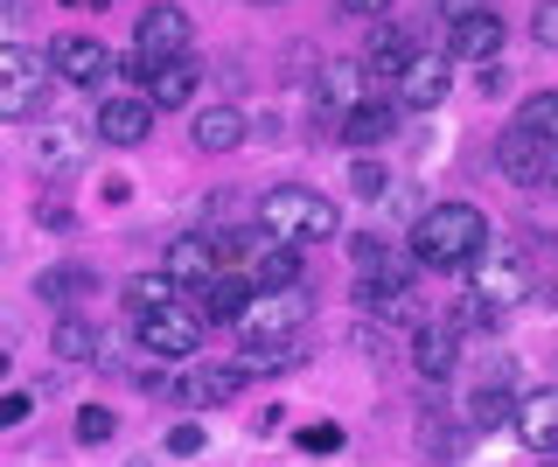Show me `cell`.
<instances>
[{
	"mask_svg": "<svg viewBox=\"0 0 558 467\" xmlns=\"http://www.w3.org/2000/svg\"><path fill=\"white\" fill-rule=\"evenodd\" d=\"M35 217H43V223H57V231H70V210H63V202H35Z\"/></svg>",
	"mask_w": 558,
	"mask_h": 467,
	"instance_id": "obj_36",
	"label": "cell"
},
{
	"mask_svg": "<svg viewBox=\"0 0 558 467\" xmlns=\"http://www.w3.org/2000/svg\"><path fill=\"white\" fill-rule=\"evenodd\" d=\"M349 188H356V196H384V188H391V175H384L377 161H356V168H349Z\"/></svg>",
	"mask_w": 558,
	"mask_h": 467,
	"instance_id": "obj_29",
	"label": "cell"
},
{
	"mask_svg": "<svg viewBox=\"0 0 558 467\" xmlns=\"http://www.w3.org/2000/svg\"><path fill=\"white\" fill-rule=\"evenodd\" d=\"M133 328H140V349H147V356L189 362V356L203 349V328H209V321L196 315V307H182V300H174V307H154V315H140Z\"/></svg>",
	"mask_w": 558,
	"mask_h": 467,
	"instance_id": "obj_6",
	"label": "cell"
},
{
	"mask_svg": "<svg viewBox=\"0 0 558 467\" xmlns=\"http://www.w3.org/2000/svg\"><path fill=\"white\" fill-rule=\"evenodd\" d=\"M161 272L174 280V293H182V286H203V280H217V251H209V237H203V231H182V237L168 245Z\"/></svg>",
	"mask_w": 558,
	"mask_h": 467,
	"instance_id": "obj_13",
	"label": "cell"
},
{
	"mask_svg": "<svg viewBox=\"0 0 558 467\" xmlns=\"http://www.w3.org/2000/svg\"><path fill=\"white\" fill-rule=\"evenodd\" d=\"M447 57H461V63H496V57H502V22H496V14L447 22Z\"/></svg>",
	"mask_w": 558,
	"mask_h": 467,
	"instance_id": "obj_14",
	"label": "cell"
},
{
	"mask_svg": "<svg viewBox=\"0 0 558 467\" xmlns=\"http://www.w3.org/2000/svg\"><path fill=\"white\" fill-rule=\"evenodd\" d=\"M43 63H49V71H57L63 84H77V91H98V84L112 77V49L92 42V36H57Z\"/></svg>",
	"mask_w": 558,
	"mask_h": 467,
	"instance_id": "obj_8",
	"label": "cell"
},
{
	"mask_svg": "<svg viewBox=\"0 0 558 467\" xmlns=\"http://www.w3.org/2000/svg\"><path fill=\"white\" fill-rule=\"evenodd\" d=\"M84 153H92V133H77V126L35 133V168H43V175H77Z\"/></svg>",
	"mask_w": 558,
	"mask_h": 467,
	"instance_id": "obj_16",
	"label": "cell"
},
{
	"mask_svg": "<svg viewBox=\"0 0 558 467\" xmlns=\"http://www.w3.org/2000/svg\"><path fill=\"white\" fill-rule=\"evenodd\" d=\"M189 98H196V63H189V57L154 63V71H147V106L154 112H182Z\"/></svg>",
	"mask_w": 558,
	"mask_h": 467,
	"instance_id": "obj_18",
	"label": "cell"
},
{
	"mask_svg": "<svg viewBox=\"0 0 558 467\" xmlns=\"http://www.w3.org/2000/svg\"><path fill=\"white\" fill-rule=\"evenodd\" d=\"M43 98H49V63L43 57H28L22 42H0V119H35L43 112Z\"/></svg>",
	"mask_w": 558,
	"mask_h": 467,
	"instance_id": "obj_5",
	"label": "cell"
},
{
	"mask_svg": "<svg viewBox=\"0 0 558 467\" xmlns=\"http://www.w3.org/2000/svg\"><path fill=\"white\" fill-rule=\"evenodd\" d=\"M92 349H98V335L84 321H57V356L63 362H92Z\"/></svg>",
	"mask_w": 558,
	"mask_h": 467,
	"instance_id": "obj_27",
	"label": "cell"
},
{
	"mask_svg": "<svg viewBox=\"0 0 558 467\" xmlns=\"http://www.w3.org/2000/svg\"><path fill=\"white\" fill-rule=\"evenodd\" d=\"M252 258H258V286H301V251L293 245H272L266 237Z\"/></svg>",
	"mask_w": 558,
	"mask_h": 467,
	"instance_id": "obj_25",
	"label": "cell"
},
{
	"mask_svg": "<svg viewBox=\"0 0 558 467\" xmlns=\"http://www.w3.org/2000/svg\"><path fill=\"white\" fill-rule=\"evenodd\" d=\"M112 432H119V411H105V405H84V411H77V440H84V446H105Z\"/></svg>",
	"mask_w": 558,
	"mask_h": 467,
	"instance_id": "obj_28",
	"label": "cell"
},
{
	"mask_svg": "<svg viewBox=\"0 0 558 467\" xmlns=\"http://www.w3.org/2000/svg\"><path fill=\"white\" fill-rule=\"evenodd\" d=\"M258 231H266L272 245H307V237L336 231V202H328L322 188H301V182L266 188V196H258Z\"/></svg>",
	"mask_w": 558,
	"mask_h": 467,
	"instance_id": "obj_2",
	"label": "cell"
},
{
	"mask_svg": "<svg viewBox=\"0 0 558 467\" xmlns=\"http://www.w3.org/2000/svg\"><path fill=\"white\" fill-rule=\"evenodd\" d=\"M342 8H349V14H384L391 0H342Z\"/></svg>",
	"mask_w": 558,
	"mask_h": 467,
	"instance_id": "obj_38",
	"label": "cell"
},
{
	"mask_svg": "<svg viewBox=\"0 0 558 467\" xmlns=\"http://www.w3.org/2000/svg\"><path fill=\"white\" fill-rule=\"evenodd\" d=\"M0 377H8V356H0Z\"/></svg>",
	"mask_w": 558,
	"mask_h": 467,
	"instance_id": "obj_39",
	"label": "cell"
},
{
	"mask_svg": "<svg viewBox=\"0 0 558 467\" xmlns=\"http://www.w3.org/2000/svg\"><path fill=\"white\" fill-rule=\"evenodd\" d=\"M405 57H412L405 28L377 22V28H371V49H363V77H398V71H405Z\"/></svg>",
	"mask_w": 558,
	"mask_h": 467,
	"instance_id": "obj_21",
	"label": "cell"
},
{
	"mask_svg": "<svg viewBox=\"0 0 558 467\" xmlns=\"http://www.w3.org/2000/svg\"><path fill=\"white\" fill-rule=\"evenodd\" d=\"M174 57H189V14L174 8V0H161V8H147L140 28H133V63H140V77H147L154 63H174Z\"/></svg>",
	"mask_w": 558,
	"mask_h": 467,
	"instance_id": "obj_7",
	"label": "cell"
},
{
	"mask_svg": "<svg viewBox=\"0 0 558 467\" xmlns=\"http://www.w3.org/2000/svg\"><path fill=\"white\" fill-rule=\"evenodd\" d=\"M510 419H517V440L531 454H551L558 446V391H531L523 405H510Z\"/></svg>",
	"mask_w": 558,
	"mask_h": 467,
	"instance_id": "obj_15",
	"label": "cell"
},
{
	"mask_svg": "<svg viewBox=\"0 0 558 467\" xmlns=\"http://www.w3.org/2000/svg\"><path fill=\"white\" fill-rule=\"evenodd\" d=\"M531 36H537V49H558V0H537V14H531Z\"/></svg>",
	"mask_w": 558,
	"mask_h": 467,
	"instance_id": "obj_31",
	"label": "cell"
},
{
	"mask_svg": "<svg viewBox=\"0 0 558 467\" xmlns=\"http://www.w3.org/2000/svg\"><path fill=\"white\" fill-rule=\"evenodd\" d=\"M482 245H488V217L475 202H433V210L412 223V266H433V272L468 266Z\"/></svg>",
	"mask_w": 558,
	"mask_h": 467,
	"instance_id": "obj_1",
	"label": "cell"
},
{
	"mask_svg": "<svg viewBox=\"0 0 558 467\" xmlns=\"http://www.w3.org/2000/svg\"><path fill=\"white\" fill-rule=\"evenodd\" d=\"M496 161H502V175H510L517 188H545V182L558 175V140H531V133H502Z\"/></svg>",
	"mask_w": 558,
	"mask_h": 467,
	"instance_id": "obj_9",
	"label": "cell"
},
{
	"mask_svg": "<svg viewBox=\"0 0 558 467\" xmlns=\"http://www.w3.org/2000/svg\"><path fill=\"white\" fill-rule=\"evenodd\" d=\"M510 133H531V140H558V91H531V98H523Z\"/></svg>",
	"mask_w": 558,
	"mask_h": 467,
	"instance_id": "obj_24",
	"label": "cell"
},
{
	"mask_svg": "<svg viewBox=\"0 0 558 467\" xmlns=\"http://www.w3.org/2000/svg\"><path fill=\"white\" fill-rule=\"evenodd\" d=\"M196 300H203V307H196L203 321H238V307L252 300V286H244L238 272H217V280H203V286H196Z\"/></svg>",
	"mask_w": 558,
	"mask_h": 467,
	"instance_id": "obj_22",
	"label": "cell"
},
{
	"mask_svg": "<svg viewBox=\"0 0 558 467\" xmlns=\"http://www.w3.org/2000/svg\"><path fill=\"white\" fill-rule=\"evenodd\" d=\"M468 300H482V315H510L517 300H531V258L523 245H488L468 258Z\"/></svg>",
	"mask_w": 558,
	"mask_h": 467,
	"instance_id": "obj_3",
	"label": "cell"
},
{
	"mask_svg": "<svg viewBox=\"0 0 558 467\" xmlns=\"http://www.w3.org/2000/svg\"><path fill=\"white\" fill-rule=\"evenodd\" d=\"M447 57H405V71H398V84H391V91H398V106H405V112H433V106H440V98H447Z\"/></svg>",
	"mask_w": 558,
	"mask_h": 467,
	"instance_id": "obj_12",
	"label": "cell"
},
{
	"mask_svg": "<svg viewBox=\"0 0 558 467\" xmlns=\"http://www.w3.org/2000/svg\"><path fill=\"white\" fill-rule=\"evenodd\" d=\"M258 8H272V0H258Z\"/></svg>",
	"mask_w": 558,
	"mask_h": 467,
	"instance_id": "obj_40",
	"label": "cell"
},
{
	"mask_svg": "<svg viewBox=\"0 0 558 467\" xmlns=\"http://www.w3.org/2000/svg\"><path fill=\"white\" fill-rule=\"evenodd\" d=\"M119 293H126V315H133V321H140V315H154V307H174V300H182L168 272H133V280L119 286Z\"/></svg>",
	"mask_w": 558,
	"mask_h": 467,
	"instance_id": "obj_23",
	"label": "cell"
},
{
	"mask_svg": "<svg viewBox=\"0 0 558 467\" xmlns=\"http://www.w3.org/2000/svg\"><path fill=\"white\" fill-rule=\"evenodd\" d=\"M418 377H453V335L447 328H418Z\"/></svg>",
	"mask_w": 558,
	"mask_h": 467,
	"instance_id": "obj_26",
	"label": "cell"
},
{
	"mask_svg": "<svg viewBox=\"0 0 558 467\" xmlns=\"http://www.w3.org/2000/svg\"><path fill=\"white\" fill-rule=\"evenodd\" d=\"M391 126H398V112H391V98H363V106H356V112H349V119H342V126H336V133H342V140H349V147H377V140H391Z\"/></svg>",
	"mask_w": 558,
	"mask_h": 467,
	"instance_id": "obj_20",
	"label": "cell"
},
{
	"mask_svg": "<svg viewBox=\"0 0 558 467\" xmlns=\"http://www.w3.org/2000/svg\"><path fill=\"white\" fill-rule=\"evenodd\" d=\"M168 454H174V460H189V454H203V426H196V419H182V426H174V432H168Z\"/></svg>",
	"mask_w": 558,
	"mask_h": 467,
	"instance_id": "obj_32",
	"label": "cell"
},
{
	"mask_svg": "<svg viewBox=\"0 0 558 467\" xmlns=\"http://www.w3.org/2000/svg\"><path fill=\"white\" fill-rule=\"evenodd\" d=\"M301 446H307V454H342V426H307Z\"/></svg>",
	"mask_w": 558,
	"mask_h": 467,
	"instance_id": "obj_33",
	"label": "cell"
},
{
	"mask_svg": "<svg viewBox=\"0 0 558 467\" xmlns=\"http://www.w3.org/2000/svg\"><path fill=\"white\" fill-rule=\"evenodd\" d=\"M154 133V106L147 98H133V91H112L98 106V140H112V147H140Z\"/></svg>",
	"mask_w": 558,
	"mask_h": 467,
	"instance_id": "obj_11",
	"label": "cell"
},
{
	"mask_svg": "<svg viewBox=\"0 0 558 467\" xmlns=\"http://www.w3.org/2000/svg\"><path fill=\"white\" fill-rule=\"evenodd\" d=\"M28 411H35L28 391H8V397H0V426H28Z\"/></svg>",
	"mask_w": 558,
	"mask_h": 467,
	"instance_id": "obj_34",
	"label": "cell"
},
{
	"mask_svg": "<svg viewBox=\"0 0 558 467\" xmlns=\"http://www.w3.org/2000/svg\"><path fill=\"white\" fill-rule=\"evenodd\" d=\"M92 280H84V272H43V280H35V293H43V300H63V293H84Z\"/></svg>",
	"mask_w": 558,
	"mask_h": 467,
	"instance_id": "obj_30",
	"label": "cell"
},
{
	"mask_svg": "<svg viewBox=\"0 0 558 467\" xmlns=\"http://www.w3.org/2000/svg\"><path fill=\"white\" fill-rule=\"evenodd\" d=\"M189 140H196L203 153H231V147L244 140V112H238V106H203L196 126H189Z\"/></svg>",
	"mask_w": 558,
	"mask_h": 467,
	"instance_id": "obj_19",
	"label": "cell"
},
{
	"mask_svg": "<svg viewBox=\"0 0 558 467\" xmlns=\"http://www.w3.org/2000/svg\"><path fill=\"white\" fill-rule=\"evenodd\" d=\"M238 384H244V370H231V362H196V370L174 384V397H182V405H231Z\"/></svg>",
	"mask_w": 558,
	"mask_h": 467,
	"instance_id": "obj_17",
	"label": "cell"
},
{
	"mask_svg": "<svg viewBox=\"0 0 558 467\" xmlns=\"http://www.w3.org/2000/svg\"><path fill=\"white\" fill-rule=\"evenodd\" d=\"M447 22H468V14H488V0H440Z\"/></svg>",
	"mask_w": 558,
	"mask_h": 467,
	"instance_id": "obj_35",
	"label": "cell"
},
{
	"mask_svg": "<svg viewBox=\"0 0 558 467\" xmlns=\"http://www.w3.org/2000/svg\"><path fill=\"white\" fill-rule=\"evenodd\" d=\"M307 321V293L301 286H252V300L238 307V335L244 349H272V342H293Z\"/></svg>",
	"mask_w": 558,
	"mask_h": 467,
	"instance_id": "obj_4",
	"label": "cell"
},
{
	"mask_svg": "<svg viewBox=\"0 0 558 467\" xmlns=\"http://www.w3.org/2000/svg\"><path fill=\"white\" fill-rule=\"evenodd\" d=\"M356 106H363V63L336 57L322 77H314V119H322V126H342Z\"/></svg>",
	"mask_w": 558,
	"mask_h": 467,
	"instance_id": "obj_10",
	"label": "cell"
},
{
	"mask_svg": "<svg viewBox=\"0 0 558 467\" xmlns=\"http://www.w3.org/2000/svg\"><path fill=\"white\" fill-rule=\"evenodd\" d=\"M14 22H28V0H0V28H14Z\"/></svg>",
	"mask_w": 558,
	"mask_h": 467,
	"instance_id": "obj_37",
	"label": "cell"
}]
</instances>
